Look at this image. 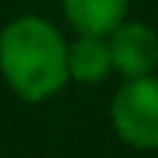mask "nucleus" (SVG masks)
Listing matches in <instances>:
<instances>
[{
  "instance_id": "4",
  "label": "nucleus",
  "mask_w": 158,
  "mask_h": 158,
  "mask_svg": "<svg viewBox=\"0 0 158 158\" xmlns=\"http://www.w3.org/2000/svg\"><path fill=\"white\" fill-rule=\"evenodd\" d=\"M59 6L74 34L109 37L127 19L130 0H59Z\"/></svg>"
},
{
  "instance_id": "3",
  "label": "nucleus",
  "mask_w": 158,
  "mask_h": 158,
  "mask_svg": "<svg viewBox=\"0 0 158 158\" xmlns=\"http://www.w3.org/2000/svg\"><path fill=\"white\" fill-rule=\"evenodd\" d=\"M109 50H112V68L124 81L155 74V68H158V34L146 22L124 19L109 34Z\"/></svg>"
},
{
  "instance_id": "2",
  "label": "nucleus",
  "mask_w": 158,
  "mask_h": 158,
  "mask_svg": "<svg viewBox=\"0 0 158 158\" xmlns=\"http://www.w3.org/2000/svg\"><path fill=\"white\" fill-rule=\"evenodd\" d=\"M109 121L115 136L139 152L158 149V74L127 77L112 93Z\"/></svg>"
},
{
  "instance_id": "6",
  "label": "nucleus",
  "mask_w": 158,
  "mask_h": 158,
  "mask_svg": "<svg viewBox=\"0 0 158 158\" xmlns=\"http://www.w3.org/2000/svg\"><path fill=\"white\" fill-rule=\"evenodd\" d=\"M0 158H3V155H0Z\"/></svg>"
},
{
  "instance_id": "1",
  "label": "nucleus",
  "mask_w": 158,
  "mask_h": 158,
  "mask_svg": "<svg viewBox=\"0 0 158 158\" xmlns=\"http://www.w3.org/2000/svg\"><path fill=\"white\" fill-rule=\"evenodd\" d=\"M0 77L25 102H44L68 84V40L62 31L25 13L0 28Z\"/></svg>"
},
{
  "instance_id": "5",
  "label": "nucleus",
  "mask_w": 158,
  "mask_h": 158,
  "mask_svg": "<svg viewBox=\"0 0 158 158\" xmlns=\"http://www.w3.org/2000/svg\"><path fill=\"white\" fill-rule=\"evenodd\" d=\"M109 74H115L109 37L77 34L74 40H68V81H74V84H102Z\"/></svg>"
}]
</instances>
